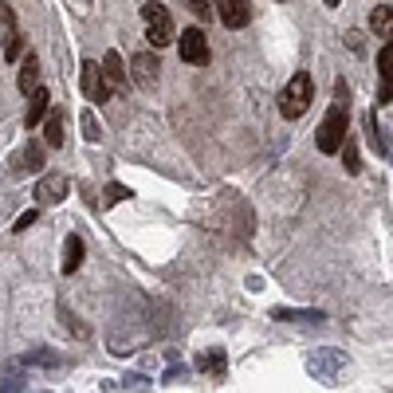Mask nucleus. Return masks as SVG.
<instances>
[{"label":"nucleus","mask_w":393,"mask_h":393,"mask_svg":"<svg viewBox=\"0 0 393 393\" xmlns=\"http://www.w3.org/2000/svg\"><path fill=\"white\" fill-rule=\"evenodd\" d=\"M350 134V111H346V102H334V111L322 118V126L315 130V142H319L322 154H338Z\"/></svg>","instance_id":"1"},{"label":"nucleus","mask_w":393,"mask_h":393,"mask_svg":"<svg viewBox=\"0 0 393 393\" xmlns=\"http://www.w3.org/2000/svg\"><path fill=\"white\" fill-rule=\"evenodd\" d=\"M311 95H315V86H311V75L307 71H295L291 75V83L283 86V95H280V111L283 118H303L311 107Z\"/></svg>","instance_id":"2"},{"label":"nucleus","mask_w":393,"mask_h":393,"mask_svg":"<svg viewBox=\"0 0 393 393\" xmlns=\"http://www.w3.org/2000/svg\"><path fill=\"white\" fill-rule=\"evenodd\" d=\"M142 20H146V39H149L154 51L173 44V20H170V12H165V4H158V0L142 4Z\"/></svg>","instance_id":"3"},{"label":"nucleus","mask_w":393,"mask_h":393,"mask_svg":"<svg viewBox=\"0 0 393 393\" xmlns=\"http://www.w3.org/2000/svg\"><path fill=\"white\" fill-rule=\"evenodd\" d=\"M177 51H181V60L189 67H205L209 63V36L201 28H185L181 36H177Z\"/></svg>","instance_id":"4"},{"label":"nucleus","mask_w":393,"mask_h":393,"mask_svg":"<svg viewBox=\"0 0 393 393\" xmlns=\"http://www.w3.org/2000/svg\"><path fill=\"white\" fill-rule=\"evenodd\" d=\"M79 86H83V95L91 98V102H111V95H114V86L107 83L102 67H98V63H91V60L79 67Z\"/></svg>","instance_id":"5"},{"label":"nucleus","mask_w":393,"mask_h":393,"mask_svg":"<svg viewBox=\"0 0 393 393\" xmlns=\"http://www.w3.org/2000/svg\"><path fill=\"white\" fill-rule=\"evenodd\" d=\"M217 16H221L224 28H248L252 24V4L248 0H217Z\"/></svg>","instance_id":"6"},{"label":"nucleus","mask_w":393,"mask_h":393,"mask_svg":"<svg viewBox=\"0 0 393 393\" xmlns=\"http://www.w3.org/2000/svg\"><path fill=\"white\" fill-rule=\"evenodd\" d=\"M67 196V177L63 173H44L36 181V205H60Z\"/></svg>","instance_id":"7"},{"label":"nucleus","mask_w":393,"mask_h":393,"mask_svg":"<svg viewBox=\"0 0 393 393\" xmlns=\"http://www.w3.org/2000/svg\"><path fill=\"white\" fill-rule=\"evenodd\" d=\"M130 71H134V83L138 86H158V55H154V51H142V55H134V63H130Z\"/></svg>","instance_id":"8"},{"label":"nucleus","mask_w":393,"mask_h":393,"mask_svg":"<svg viewBox=\"0 0 393 393\" xmlns=\"http://www.w3.org/2000/svg\"><path fill=\"white\" fill-rule=\"evenodd\" d=\"M32 102H28V114H24V126L28 130H36L39 126V118H48V102H51V95H48V86H39V91H32Z\"/></svg>","instance_id":"9"},{"label":"nucleus","mask_w":393,"mask_h":393,"mask_svg":"<svg viewBox=\"0 0 393 393\" xmlns=\"http://www.w3.org/2000/svg\"><path fill=\"white\" fill-rule=\"evenodd\" d=\"M307 366H311V374H315V378H319V374L327 378V374H334V369L346 366V358L338 354V350H315V358H311Z\"/></svg>","instance_id":"10"},{"label":"nucleus","mask_w":393,"mask_h":393,"mask_svg":"<svg viewBox=\"0 0 393 393\" xmlns=\"http://www.w3.org/2000/svg\"><path fill=\"white\" fill-rule=\"evenodd\" d=\"M369 32L381 36L385 44H393V8H390V4H381V8L369 12Z\"/></svg>","instance_id":"11"},{"label":"nucleus","mask_w":393,"mask_h":393,"mask_svg":"<svg viewBox=\"0 0 393 393\" xmlns=\"http://www.w3.org/2000/svg\"><path fill=\"white\" fill-rule=\"evenodd\" d=\"M102 75H107L111 86H126V63H122L118 51H107V55H102Z\"/></svg>","instance_id":"12"},{"label":"nucleus","mask_w":393,"mask_h":393,"mask_svg":"<svg viewBox=\"0 0 393 393\" xmlns=\"http://www.w3.org/2000/svg\"><path fill=\"white\" fill-rule=\"evenodd\" d=\"M16 83H20V91H24V95L39 91V55H28L24 67H20V79H16Z\"/></svg>","instance_id":"13"},{"label":"nucleus","mask_w":393,"mask_h":393,"mask_svg":"<svg viewBox=\"0 0 393 393\" xmlns=\"http://www.w3.org/2000/svg\"><path fill=\"white\" fill-rule=\"evenodd\" d=\"M79 264H83V240H79V236H67V240H63V271L71 275V271H79Z\"/></svg>","instance_id":"14"},{"label":"nucleus","mask_w":393,"mask_h":393,"mask_svg":"<svg viewBox=\"0 0 393 393\" xmlns=\"http://www.w3.org/2000/svg\"><path fill=\"white\" fill-rule=\"evenodd\" d=\"M271 319H280V322H322L319 311H287V307H275L271 311Z\"/></svg>","instance_id":"15"},{"label":"nucleus","mask_w":393,"mask_h":393,"mask_svg":"<svg viewBox=\"0 0 393 393\" xmlns=\"http://www.w3.org/2000/svg\"><path fill=\"white\" fill-rule=\"evenodd\" d=\"M39 165H44V146H39V142H28V149H24V158L16 161V173L39 170Z\"/></svg>","instance_id":"16"},{"label":"nucleus","mask_w":393,"mask_h":393,"mask_svg":"<svg viewBox=\"0 0 393 393\" xmlns=\"http://www.w3.org/2000/svg\"><path fill=\"white\" fill-rule=\"evenodd\" d=\"M44 146H51V149L63 146V118H60V114H48V126H44Z\"/></svg>","instance_id":"17"},{"label":"nucleus","mask_w":393,"mask_h":393,"mask_svg":"<svg viewBox=\"0 0 393 393\" xmlns=\"http://www.w3.org/2000/svg\"><path fill=\"white\" fill-rule=\"evenodd\" d=\"M342 165H346V173H358L362 170V158H358V142L350 134H346V142H342Z\"/></svg>","instance_id":"18"},{"label":"nucleus","mask_w":393,"mask_h":393,"mask_svg":"<svg viewBox=\"0 0 393 393\" xmlns=\"http://www.w3.org/2000/svg\"><path fill=\"white\" fill-rule=\"evenodd\" d=\"M79 122H83V138H86V142H98V138H102V130H98V118H95V111H83V114H79Z\"/></svg>","instance_id":"19"},{"label":"nucleus","mask_w":393,"mask_h":393,"mask_svg":"<svg viewBox=\"0 0 393 393\" xmlns=\"http://www.w3.org/2000/svg\"><path fill=\"white\" fill-rule=\"evenodd\" d=\"M196 366L209 369V374H221V369H224V350H209L205 358H196Z\"/></svg>","instance_id":"20"},{"label":"nucleus","mask_w":393,"mask_h":393,"mask_svg":"<svg viewBox=\"0 0 393 393\" xmlns=\"http://www.w3.org/2000/svg\"><path fill=\"white\" fill-rule=\"evenodd\" d=\"M20 51H24V36H20V32H12V36L4 39V60H16Z\"/></svg>","instance_id":"21"},{"label":"nucleus","mask_w":393,"mask_h":393,"mask_svg":"<svg viewBox=\"0 0 393 393\" xmlns=\"http://www.w3.org/2000/svg\"><path fill=\"white\" fill-rule=\"evenodd\" d=\"M126 196H130V189H126V185H107L102 205H118V201H126Z\"/></svg>","instance_id":"22"},{"label":"nucleus","mask_w":393,"mask_h":393,"mask_svg":"<svg viewBox=\"0 0 393 393\" xmlns=\"http://www.w3.org/2000/svg\"><path fill=\"white\" fill-rule=\"evenodd\" d=\"M39 221V209H28L24 217H16V224H12V232H28V228H32V224Z\"/></svg>","instance_id":"23"},{"label":"nucleus","mask_w":393,"mask_h":393,"mask_svg":"<svg viewBox=\"0 0 393 393\" xmlns=\"http://www.w3.org/2000/svg\"><path fill=\"white\" fill-rule=\"evenodd\" d=\"M378 67H381V75H390V79H393V44H385V48H381Z\"/></svg>","instance_id":"24"},{"label":"nucleus","mask_w":393,"mask_h":393,"mask_svg":"<svg viewBox=\"0 0 393 393\" xmlns=\"http://www.w3.org/2000/svg\"><path fill=\"white\" fill-rule=\"evenodd\" d=\"M185 4H189V12H193L196 20H209V12H212V8L205 4V0H185Z\"/></svg>","instance_id":"25"},{"label":"nucleus","mask_w":393,"mask_h":393,"mask_svg":"<svg viewBox=\"0 0 393 393\" xmlns=\"http://www.w3.org/2000/svg\"><path fill=\"white\" fill-rule=\"evenodd\" d=\"M378 102H393V79L381 75V86H378Z\"/></svg>","instance_id":"26"},{"label":"nucleus","mask_w":393,"mask_h":393,"mask_svg":"<svg viewBox=\"0 0 393 393\" xmlns=\"http://www.w3.org/2000/svg\"><path fill=\"white\" fill-rule=\"evenodd\" d=\"M346 48H350V51H362V36H358V32H346Z\"/></svg>","instance_id":"27"},{"label":"nucleus","mask_w":393,"mask_h":393,"mask_svg":"<svg viewBox=\"0 0 393 393\" xmlns=\"http://www.w3.org/2000/svg\"><path fill=\"white\" fill-rule=\"evenodd\" d=\"M0 24L12 28V12H8V4H4V0H0Z\"/></svg>","instance_id":"28"},{"label":"nucleus","mask_w":393,"mask_h":393,"mask_svg":"<svg viewBox=\"0 0 393 393\" xmlns=\"http://www.w3.org/2000/svg\"><path fill=\"white\" fill-rule=\"evenodd\" d=\"M327 4H331V8H334V4H338V0H327Z\"/></svg>","instance_id":"29"}]
</instances>
